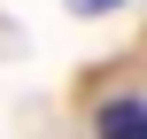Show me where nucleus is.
Returning a JSON list of instances; mask_svg holds the SVG:
<instances>
[{
    "instance_id": "f257e3e1",
    "label": "nucleus",
    "mask_w": 147,
    "mask_h": 139,
    "mask_svg": "<svg viewBox=\"0 0 147 139\" xmlns=\"http://www.w3.org/2000/svg\"><path fill=\"white\" fill-rule=\"evenodd\" d=\"M93 132L101 139H147V101H109Z\"/></svg>"
},
{
    "instance_id": "f03ea898",
    "label": "nucleus",
    "mask_w": 147,
    "mask_h": 139,
    "mask_svg": "<svg viewBox=\"0 0 147 139\" xmlns=\"http://www.w3.org/2000/svg\"><path fill=\"white\" fill-rule=\"evenodd\" d=\"M109 8H124V0H70V15H109Z\"/></svg>"
}]
</instances>
